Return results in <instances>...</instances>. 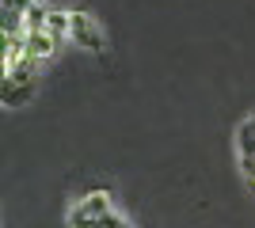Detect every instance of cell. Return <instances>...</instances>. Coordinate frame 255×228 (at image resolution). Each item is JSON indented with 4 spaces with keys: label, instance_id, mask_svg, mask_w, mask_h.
Listing matches in <instances>:
<instances>
[{
    "label": "cell",
    "instance_id": "1",
    "mask_svg": "<svg viewBox=\"0 0 255 228\" xmlns=\"http://www.w3.org/2000/svg\"><path fill=\"white\" fill-rule=\"evenodd\" d=\"M38 73H42V65L31 61V57H19L15 65H4V76H0V103H4V107H27L34 99V87H38Z\"/></svg>",
    "mask_w": 255,
    "mask_h": 228
},
{
    "label": "cell",
    "instance_id": "2",
    "mask_svg": "<svg viewBox=\"0 0 255 228\" xmlns=\"http://www.w3.org/2000/svg\"><path fill=\"white\" fill-rule=\"evenodd\" d=\"M115 209V202H111V190H92V194L76 198L73 213H69V228H96L99 221L107 217Z\"/></svg>",
    "mask_w": 255,
    "mask_h": 228
},
{
    "label": "cell",
    "instance_id": "3",
    "mask_svg": "<svg viewBox=\"0 0 255 228\" xmlns=\"http://www.w3.org/2000/svg\"><path fill=\"white\" fill-rule=\"evenodd\" d=\"M69 42L84 46V50H92V54H103V50H107V31H103V23H99L88 8H73V31H69Z\"/></svg>",
    "mask_w": 255,
    "mask_h": 228
},
{
    "label": "cell",
    "instance_id": "4",
    "mask_svg": "<svg viewBox=\"0 0 255 228\" xmlns=\"http://www.w3.org/2000/svg\"><path fill=\"white\" fill-rule=\"evenodd\" d=\"M38 0H0V34H23L27 27V11Z\"/></svg>",
    "mask_w": 255,
    "mask_h": 228
},
{
    "label": "cell",
    "instance_id": "5",
    "mask_svg": "<svg viewBox=\"0 0 255 228\" xmlns=\"http://www.w3.org/2000/svg\"><path fill=\"white\" fill-rule=\"evenodd\" d=\"M23 42H27V57H31V61H38V65L53 61L57 46H61L50 31H31V34H23Z\"/></svg>",
    "mask_w": 255,
    "mask_h": 228
},
{
    "label": "cell",
    "instance_id": "6",
    "mask_svg": "<svg viewBox=\"0 0 255 228\" xmlns=\"http://www.w3.org/2000/svg\"><path fill=\"white\" fill-rule=\"evenodd\" d=\"M96 228H133V225H129V221L122 217V213H118V209H111V213H107V217L99 221Z\"/></svg>",
    "mask_w": 255,
    "mask_h": 228
},
{
    "label": "cell",
    "instance_id": "7",
    "mask_svg": "<svg viewBox=\"0 0 255 228\" xmlns=\"http://www.w3.org/2000/svg\"><path fill=\"white\" fill-rule=\"evenodd\" d=\"M248 183H252V190H255V179H248Z\"/></svg>",
    "mask_w": 255,
    "mask_h": 228
}]
</instances>
